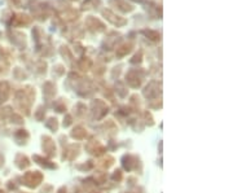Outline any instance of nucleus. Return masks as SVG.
Returning <instances> with one entry per match:
<instances>
[{
    "instance_id": "2",
    "label": "nucleus",
    "mask_w": 233,
    "mask_h": 193,
    "mask_svg": "<svg viewBox=\"0 0 233 193\" xmlns=\"http://www.w3.org/2000/svg\"><path fill=\"white\" fill-rule=\"evenodd\" d=\"M101 14H102V17L108 22H110L113 26H117V27H122V26L127 25V20L124 18V17L118 16L117 13H114L111 9H102Z\"/></svg>"
},
{
    "instance_id": "11",
    "label": "nucleus",
    "mask_w": 233,
    "mask_h": 193,
    "mask_svg": "<svg viewBox=\"0 0 233 193\" xmlns=\"http://www.w3.org/2000/svg\"><path fill=\"white\" fill-rule=\"evenodd\" d=\"M12 17H13V13L11 11H5L3 13V21H9V20H12Z\"/></svg>"
},
{
    "instance_id": "14",
    "label": "nucleus",
    "mask_w": 233,
    "mask_h": 193,
    "mask_svg": "<svg viewBox=\"0 0 233 193\" xmlns=\"http://www.w3.org/2000/svg\"><path fill=\"white\" fill-rule=\"evenodd\" d=\"M71 2H76V0H71Z\"/></svg>"
},
{
    "instance_id": "5",
    "label": "nucleus",
    "mask_w": 233,
    "mask_h": 193,
    "mask_svg": "<svg viewBox=\"0 0 233 193\" xmlns=\"http://www.w3.org/2000/svg\"><path fill=\"white\" fill-rule=\"evenodd\" d=\"M30 23H31V17L25 13H17L13 14L12 17V25L14 27H21V26H26Z\"/></svg>"
},
{
    "instance_id": "1",
    "label": "nucleus",
    "mask_w": 233,
    "mask_h": 193,
    "mask_svg": "<svg viewBox=\"0 0 233 193\" xmlns=\"http://www.w3.org/2000/svg\"><path fill=\"white\" fill-rule=\"evenodd\" d=\"M30 9L34 14L36 20L39 21H44L48 18L49 16V7L47 3H43V2H39V0H34V2H30Z\"/></svg>"
},
{
    "instance_id": "8",
    "label": "nucleus",
    "mask_w": 233,
    "mask_h": 193,
    "mask_svg": "<svg viewBox=\"0 0 233 193\" xmlns=\"http://www.w3.org/2000/svg\"><path fill=\"white\" fill-rule=\"evenodd\" d=\"M144 34L146 35V38H149L153 42H158L161 39V34L155 30H144Z\"/></svg>"
},
{
    "instance_id": "6",
    "label": "nucleus",
    "mask_w": 233,
    "mask_h": 193,
    "mask_svg": "<svg viewBox=\"0 0 233 193\" xmlns=\"http://www.w3.org/2000/svg\"><path fill=\"white\" fill-rule=\"evenodd\" d=\"M61 16H62L61 18H62L64 21H67V22H74V21H76L78 18H79V11L74 9V8H69V9H66V11H64V12H62V14H61Z\"/></svg>"
},
{
    "instance_id": "13",
    "label": "nucleus",
    "mask_w": 233,
    "mask_h": 193,
    "mask_svg": "<svg viewBox=\"0 0 233 193\" xmlns=\"http://www.w3.org/2000/svg\"><path fill=\"white\" fill-rule=\"evenodd\" d=\"M133 2H143V0H133Z\"/></svg>"
},
{
    "instance_id": "9",
    "label": "nucleus",
    "mask_w": 233,
    "mask_h": 193,
    "mask_svg": "<svg viewBox=\"0 0 233 193\" xmlns=\"http://www.w3.org/2000/svg\"><path fill=\"white\" fill-rule=\"evenodd\" d=\"M132 43H127V44H123L122 47H119L118 49H117V53L119 55V56H124V55H127V53H129L131 52V49H132Z\"/></svg>"
},
{
    "instance_id": "3",
    "label": "nucleus",
    "mask_w": 233,
    "mask_h": 193,
    "mask_svg": "<svg viewBox=\"0 0 233 193\" xmlns=\"http://www.w3.org/2000/svg\"><path fill=\"white\" fill-rule=\"evenodd\" d=\"M84 25H85V27L92 32H102V31L106 30L105 23H104L101 20L96 18V17H93V16H88L87 18H85Z\"/></svg>"
},
{
    "instance_id": "12",
    "label": "nucleus",
    "mask_w": 233,
    "mask_h": 193,
    "mask_svg": "<svg viewBox=\"0 0 233 193\" xmlns=\"http://www.w3.org/2000/svg\"><path fill=\"white\" fill-rule=\"evenodd\" d=\"M7 2L13 7H20L21 5V0H7Z\"/></svg>"
},
{
    "instance_id": "7",
    "label": "nucleus",
    "mask_w": 233,
    "mask_h": 193,
    "mask_svg": "<svg viewBox=\"0 0 233 193\" xmlns=\"http://www.w3.org/2000/svg\"><path fill=\"white\" fill-rule=\"evenodd\" d=\"M101 5V0H87L82 4V9L83 11H88V9H93V8H97Z\"/></svg>"
},
{
    "instance_id": "4",
    "label": "nucleus",
    "mask_w": 233,
    "mask_h": 193,
    "mask_svg": "<svg viewBox=\"0 0 233 193\" xmlns=\"http://www.w3.org/2000/svg\"><path fill=\"white\" fill-rule=\"evenodd\" d=\"M109 4L122 13H131L135 9V7L127 3V0H109Z\"/></svg>"
},
{
    "instance_id": "10",
    "label": "nucleus",
    "mask_w": 233,
    "mask_h": 193,
    "mask_svg": "<svg viewBox=\"0 0 233 193\" xmlns=\"http://www.w3.org/2000/svg\"><path fill=\"white\" fill-rule=\"evenodd\" d=\"M41 35H43L41 29L39 27V26H35V27L32 29V37H34V39H35L36 42H39L40 38H41Z\"/></svg>"
}]
</instances>
